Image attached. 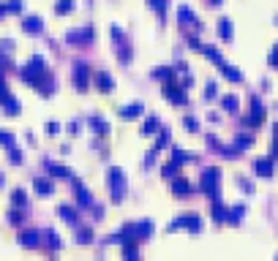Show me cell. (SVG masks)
I'll return each mask as SVG.
<instances>
[{"label":"cell","mask_w":278,"mask_h":261,"mask_svg":"<svg viewBox=\"0 0 278 261\" xmlns=\"http://www.w3.org/2000/svg\"><path fill=\"white\" fill-rule=\"evenodd\" d=\"M196 190H199V193H205V196H210V199L221 196V169L210 166V169L202 172L199 182H196Z\"/></svg>","instance_id":"cell-4"},{"label":"cell","mask_w":278,"mask_h":261,"mask_svg":"<svg viewBox=\"0 0 278 261\" xmlns=\"http://www.w3.org/2000/svg\"><path fill=\"white\" fill-rule=\"evenodd\" d=\"M5 14H8V11H5V3H0V19H3Z\"/></svg>","instance_id":"cell-56"},{"label":"cell","mask_w":278,"mask_h":261,"mask_svg":"<svg viewBox=\"0 0 278 261\" xmlns=\"http://www.w3.org/2000/svg\"><path fill=\"white\" fill-rule=\"evenodd\" d=\"M5 11H8V14H22V11H25V0H8Z\"/></svg>","instance_id":"cell-45"},{"label":"cell","mask_w":278,"mask_h":261,"mask_svg":"<svg viewBox=\"0 0 278 261\" xmlns=\"http://www.w3.org/2000/svg\"><path fill=\"white\" fill-rule=\"evenodd\" d=\"M33 190H36L41 199H49V196L55 193V182L46 179V177H36V179H33Z\"/></svg>","instance_id":"cell-24"},{"label":"cell","mask_w":278,"mask_h":261,"mask_svg":"<svg viewBox=\"0 0 278 261\" xmlns=\"http://www.w3.org/2000/svg\"><path fill=\"white\" fill-rule=\"evenodd\" d=\"M273 133H278V123H276V125H273Z\"/></svg>","instance_id":"cell-58"},{"label":"cell","mask_w":278,"mask_h":261,"mask_svg":"<svg viewBox=\"0 0 278 261\" xmlns=\"http://www.w3.org/2000/svg\"><path fill=\"white\" fill-rule=\"evenodd\" d=\"M254 172L259 174V177H273L276 174V158H257L254 161Z\"/></svg>","instance_id":"cell-21"},{"label":"cell","mask_w":278,"mask_h":261,"mask_svg":"<svg viewBox=\"0 0 278 261\" xmlns=\"http://www.w3.org/2000/svg\"><path fill=\"white\" fill-rule=\"evenodd\" d=\"M202 46H205V44H202L196 36H188V49L191 52H202Z\"/></svg>","instance_id":"cell-49"},{"label":"cell","mask_w":278,"mask_h":261,"mask_svg":"<svg viewBox=\"0 0 278 261\" xmlns=\"http://www.w3.org/2000/svg\"><path fill=\"white\" fill-rule=\"evenodd\" d=\"M177 25H180V27H194L196 33L202 30V22H199V16H196L194 11L188 8V5H180V8H177Z\"/></svg>","instance_id":"cell-16"},{"label":"cell","mask_w":278,"mask_h":261,"mask_svg":"<svg viewBox=\"0 0 278 261\" xmlns=\"http://www.w3.org/2000/svg\"><path fill=\"white\" fill-rule=\"evenodd\" d=\"M118 114H120V120H137V117L144 114V106L139 101H134V103H129V106H123Z\"/></svg>","instance_id":"cell-29"},{"label":"cell","mask_w":278,"mask_h":261,"mask_svg":"<svg viewBox=\"0 0 278 261\" xmlns=\"http://www.w3.org/2000/svg\"><path fill=\"white\" fill-rule=\"evenodd\" d=\"M227 210H229V207L221 201V196L210 199V218H213V223H216V226L227 223Z\"/></svg>","instance_id":"cell-18"},{"label":"cell","mask_w":278,"mask_h":261,"mask_svg":"<svg viewBox=\"0 0 278 261\" xmlns=\"http://www.w3.org/2000/svg\"><path fill=\"white\" fill-rule=\"evenodd\" d=\"M109 36H112V41H115V55H118V60H120V66H131V60H134V49H131V41H129V36H126L120 27H109Z\"/></svg>","instance_id":"cell-5"},{"label":"cell","mask_w":278,"mask_h":261,"mask_svg":"<svg viewBox=\"0 0 278 261\" xmlns=\"http://www.w3.org/2000/svg\"><path fill=\"white\" fill-rule=\"evenodd\" d=\"M107 190H109V201L112 204H123L126 190H129V177L120 166H109L107 172Z\"/></svg>","instance_id":"cell-2"},{"label":"cell","mask_w":278,"mask_h":261,"mask_svg":"<svg viewBox=\"0 0 278 261\" xmlns=\"http://www.w3.org/2000/svg\"><path fill=\"white\" fill-rule=\"evenodd\" d=\"M74 8H77V3H74V0H57V3H55V14L57 16L74 14Z\"/></svg>","instance_id":"cell-35"},{"label":"cell","mask_w":278,"mask_h":261,"mask_svg":"<svg viewBox=\"0 0 278 261\" xmlns=\"http://www.w3.org/2000/svg\"><path fill=\"white\" fill-rule=\"evenodd\" d=\"M243 218H246V204H235L227 210V223L229 226H240Z\"/></svg>","instance_id":"cell-31"},{"label":"cell","mask_w":278,"mask_h":261,"mask_svg":"<svg viewBox=\"0 0 278 261\" xmlns=\"http://www.w3.org/2000/svg\"><path fill=\"white\" fill-rule=\"evenodd\" d=\"M180 229H185L188 234H199V231H202V218L196 215V212H183L177 220H172V223L166 226L169 234H175V231H180Z\"/></svg>","instance_id":"cell-9"},{"label":"cell","mask_w":278,"mask_h":261,"mask_svg":"<svg viewBox=\"0 0 278 261\" xmlns=\"http://www.w3.org/2000/svg\"><path fill=\"white\" fill-rule=\"evenodd\" d=\"M268 60H270V66H273L276 71H278V49H273V52H270V57H268Z\"/></svg>","instance_id":"cell-53"},{"label":"cell","mask_w":278,"mask_h":261,"mask_svg":"<svg viewBox=\"0 0 278 261\" xmlns=\"http://www.w3.org/2000/svg\"><path fill=\"white\" fill-rule=\"evenodd\" d=\"M0 49H3V52H14V41H11V38H3V41H0Z\"/></svg>","instance_id":"cell-52"},{"label":"cell","mask_w":278,"mask_h":261,"mask_svg":"<svg viewBox=\"0 0 278 261\" xmlns=\"http://www.w3.org/2000/svg\"><path fill=\"white\" fill-rule=\"evenodd\" d=\"M8 68H11V52L0 49V71H8Z\"/></svg>","instance_id":"cell-48"},{"label":"cell","mask_w":278,"mask_h":261,"mask_svg":"<svg viewBox=\"0 0 278 261\" xmlns=\"http://www.w3.org/2000/svg\"><path fill=\"white\" fill-rule=\"evenodd\" d=\"M207 147H210V150H216V153L221 155V158H237V155H240V153L235 150V144H232V147H227V144H221L216 136H213V133L207 136Z\"/></svg>","instance_id":"cell-20"},{"label":"cell","mask_w":278,"mask_h":261,"mask_svg":"<svg viewBox=\"0 0 278 261\" xmlns=\"http://www.w3.org/2000/svg\"><path fill=\"white\" fill-rule=\"evenodd\" d=\"M265 117H268V109L262 106V101H259L257 95H251V112L246 114V117H240V125L243 128H262Z\"/></svg>","instance_id":"cell-10"},{"label":"cell","mask_w":278,"mask_h":261,"mask_svg":"<svg viewBox=\"0 0 278 261\" xmlns=\"http://www.w3.org/2000/svg\"><path fill=\"white\" fill-rule=\"evenodd\" d=\"M221 109H227L229 114H235L237 109H240V101H237V95H224V98H221Z\"/></svg>","instance_id":"cell-40"},{"label":"cell","mask_w":278,"mask_h":261,"mask_svg":"<svg viewBox=\"0 0 278 261\" xmlns=\"http://www.w3.org/2000/svg\"><path fill=\"white\" fill-rule=\"evenodd\" d=\"M46 133H49V136H57V133H60V125H57V123H46Z\"/></svg>","instance_id":"cell-51"},{"label":"cell","mask_w":278,"mask_h":261,"mask_svg":"<svg viewBox=\"0 0 278 261\" xmlns=\"http://www.w3.org/2000/svg\"><path fill=\"white\" fill-rule=\"evenodd\" d=\"M93 87L104 95H109V92H115V77L109 71H96L93 74Z\"/></svg>","instance_id":"cell-14"},{"label":"cell","mask_w":278,"mask_h":261,"mask_svg":"<svg viewBox=\"0 0 278 261\" xmlns=\"http://www.w3.org/2000/svg\"><path fill=\"white\" fill-rule=\"evenodd\" d=\"M68 133H79V123H71V125H68Z\"/></svg>","instance_id":"cell-54"},{"label":"cell","mask_w":278,"mask_h":261,"mask_svg":"<svg viewBox=\"0 0 278 261\" xmlns=\"http://www.w3.org/2000/svg\"><path fill=\"white\" fill-rule=\"evenodd\" d=\"M175 174H180V166H177L175 161H169V164L161 166V177H164V179H172Z\"/></svg>","instance_id":"cell-42"},{"label":"cell","mask_w":278,"mask_h":261,"mask_svg":"<svg viewBox=\"0 0 278 261\" xmlns=\"http://www.w3.org/2000/svg\"><path fill=\"white\" fill-rule=\"evenodd\" d=\"M224 0H207V5H213V8H216V5H221Z\"/></svg>","instance_id":"cell-55"},{"label":"cell","mask_w":278,"mask_h":261,"mask_svg":"<svg viewBox=\"0 0 278 261\" xmlns=\"http://www.w3.org/2000/svg\"><path fill=\"white\" fill-rule=\"evenodd\" d=\"M235 182H237V188H240V190H246L248 196L254 193V182H251V179H246V177H240V174H237V179H235Z\"/></svg>","instance_id":"cell-46"},{"label":"cell","mask_w":278,"mask_h":261,"mask_svg":"<svg viewBox=\"0 0 278 261\" xmlns=\"http://www.w3.org/2000/svg\"><path fill=\"white\" fill-rule=\"evenodd\" d=\"M150 79H155V82H169V79H177V71H175V66H161V68H155V71H150Z\"/></svg>","instance_id":"cell-28"},{"label":"cell","mask_w":278,"mask_h":261,"mask_svg":"<svg viewBox=\"0 0 278 261\" xmlns=\"http://www.w3.org/2000/svg\"><path fill=\"white\" fill-rule=\"evenodd\" d=\"M155 231L153 220H139V223H123V229H120V234L126 237V240H134V242H144L150 240Z\"/></svg>","instance_id":"cell-7"},{"label":"cell","mask_w":278,"mask_h":261,"mask_svg":"<svg viewBox=\"0 0 278 261\" xmlns=\"http://www.w3.org/2000/svg\"><path fill=\"white\" fill-rule=\"evenodd\" d=\"M202 55H205L207 60H210L213 66L221 71V77H224V79H229V82H235V85H240V82H243V74L237 71L235 66H229V63L224 60V55L216 49V46H202Z\"/></svg>","instance_id":"cell-3"},{"label":"cell","mask_w":278,"mask_h":261,"mask_svg":"<svg viewBox=\"0 0 278 261\" xmlns=\"http://www.w3.org/2000/svg\"><path fill=\"white\" fill-rule=\"evenodd\" d=\"M147 8L158 16V22H166V11H169V0H147Z\"/></svg>","instance_id":"cell-27"},{"label":"cell","mask_w":278,"mask_h":261,"mask_svg":"<svg viewBox=\"0 0 278 261\" xmlns=\"http://www.w3.org/2000/svg\"><path fill=\"white\" fill-rule=\"evenodd\" d=\"M169 182H172V196H175V199H188V196L194 193V185H191L183 174H175Z\"/></svg>","instance_id":"cell-15"},{"label":"cell","mask_w":278,"mask_h":261,"mask_svg":"<svg viewBox=\"0 0 278 261\" xmlns=\"http://www.w3.org/2000/svg\"><path fill=\"white\" fill-rule=\"evenodd\" d=\"M88 128H90L93 133H96V136H109V131H112L107 120L98 117V114H90V117H88Z\"/></svg>","instance_id":"cell-22"},{"label":"cell","mask_w":278,"mask_h":261,"mask_svg":"<svg viewBox=\"0 0 278 261\" xmlns=\"http://www.w3.org/2000/svg\"><path fill=\"white\" fill-rule=\"evenodd\" d=\"M57 215H60V220L66 226H71V229H77V226H79V215H77V210H74V207L60 204V207H57Z\"/></svg>","instance_id":"cell-25"},{"label":"cell","mask_w":278,"mask_h":261,"mask_svg":"<svg viewBox=\"0 0 278 261\" xmlns=\"http://www.w3.org/2000/svg\"><path fill=\"white\" fill-rule=\"evenodd\" d=\"M16 242H19V248L36 251V248H41V234H38V231H33V229H25V231H19Z\"/></svg>","instance_id":"cell-17"},{"label":"cell","mask_w":278,"mask_h":261,"mask_svg":"<svg viewBox=\"0 0 278 261\" xmlns=\"http://www.w3.org/2000/svg\"><path fill=\"white\" fill-rule=\"evenodd\" d=\"M44 169L49 172L55 179H71V177H74V172L68 169V166H63V164H52V161H44Z\"/></svg>","instance_id":"cell-23"},{"label":"cell","mask_w":278,"mask_h":261,"mask_svg":"<svg viewBox=\"0 0 278 261\" xmlns=\"http://www.w3.org/2000/svg\"><path fill=\"white\" fill-rule=\"evenodd\" d=\"M19 79L27 87H33L38 95H44V98L55 95V77H52V71L46 68L44 55H33L30 60H27V66L19 68Z\"/></svg>","instance_id":"cell-1"},{"label":"cell","mask_w":278,"mask_h":261,"mask_svg":"<svg viewBox=\"0 0 278 261\" xmlns=\"http://www.w3.org/2000/svg\"><path fill=\"white\" fill-rule=\"evenodd\" d=\"M161 95H164L169 103H175V106H188V92H185V87L177 82V79L161 82Z\"/></svg>","instance_id":"cell-8"},{"label":"cell","mask_w":278,"mask_h":261,"mask_svg":"<svg viewBox=\"0 0 278 261\" xmlns=\"http://www.w3.org/2000/svg\"><path fill=\"white\" fill-rule=\"evenodd\" d=\"M71 85H74V90L82 92V95L93 87V71H90V66L85 60L74 63V68H71Z\"/></svg>","instance_id":"cell-6"},{"label":"cell","mask_w":278,"mask_h":261,"mask_svg":"<svg viewBox=\"0 0 278 261\" xmlns=\"http://www.w3.org/2000/svg\"><path fill=\"white\" fill-rule=\"evenodd\" d=\"M3 185H5V177H3V174H0V190H3Z\"/></svg>","instance_id":"cell-57"},{"label":"cell","mask_w":278,"mask_h":261,"mask_svg":"<svg viewBox=\"0 0 278 261\" xmlns=\"http://www.w3.org/2000/svg\"><path fill=\"white\" fill-rule=\"evenodd\" d=\"M248 147H254V136L251 133H237L235 136V150L243 153V150H248Z\"/></svg>","instance_id":"cell-36"},{"label":"cell","mask_w":278,"mask_h":261,"mask_svg":"<svg viewBox=\"0 0 278 261\" xmlns=\"http://www.w3.org/2000/svg\"><path fill=\"white\" fill-rule=\"evenodd\" d=\"M71 190H74V199H77V204L82 207V210H90L96 201H93V193H90V188L82 182L79 177H71Z\"/></svg>","instance_id":"cell-13"},{"label":"cell","mask_w":278,"mask_h":261,"mask_svg":"<svg viewBox=\"0 0 278 261\" xmlns=\"http://www.w3.org/2000/svg\"><path fill=\"white\" fill-rule=\"evenodd\" d=\"M120 251H123V259H139V245L134 240L120 242Z\"/></svg>","instance_id":"cell-34"},{"label":"cell","mask_w":278,"mask_h":261,"mask_svg":"<svg viewBox=\"0 0 278 261\" xmlns=\"http://www.w3.org/2000/svg\"><path fill=\"white\" fill-rule=\"evenodd\" d=\"M77 242L79 245H90L93 242V229L90 226H77Z\"/></svg>","instance_id":"cell-39"},{"label":"cell","mask_w":278,"mask_h":261,"mask_svg":"<svg viewBox=\"0 0 278 261\" xmlns=\"http://www.w3.org/2000/svg\"><path fill=\"white\" fill-rule=\"evenodd\" d=\"M14 144H16L14 133H11V131H5V128H0V147H5V150H8V147H14Z\"/></svg>","instance_id":"cell-43"},{"label":"cell","mask_w":278,"mask_h":261,"mask_svg":"<svg viewBox=\"0 0 278 261\" xmlns=\"http://www.w3.org/2000/svg\"><path fill=\"white\" fill-rule=\"evenodd\" d=\"M216 33L221 41H232V36H235V27H232V19H227V16H221L216 25Z\"/></svg>","instance_id":"cell-30"},{"label":"cell","mask_w":278,"mask_h":261,"mask_svg":"<svg viewBox=\"0 0 278 261\" xmlns=\"http://www.w3.org/2000/svg\"><path fill=\"white\" fill-rule=\"evenodd\" d=\"M183 128L188 133H196V131H199V120H196L194 114H185V117H183Z\"/></svg>","instance_id":"cell-44"},{"label":"cell","mask_w":278,"mask_h":261,"mask_svg":"<svg viewBox=\"0 0 278 261\" xmlns=\"http://www.w3.org/2000/svg\"><path fill=\"white\" fill-rule=\"evenodd\" d=\"M11 207H22V210L27 207V193L22 188H14V190H11Z\"/></svg>","instance_id":"cell-37"},{"label":"cell","mask_w":278,"mask_h":261,"mask_svg":"<svg viewBox=\"0 0 278 261\" xmlns=\"http://www.w3.org/2000/svg\"><path fill=\"white\" fill-rule=\"evenodd\" d=\"M276 49H278V44H276Z\"/></svg>","instance_id":"cell-59"},{"label":"cell","mask_w":278,"mask_h":261,"mask_svg":"<svg viewBox=\"0 0 278 261\" xmlns=\"http://www.w3.org/2000/svg\"><path fill=\"white\" fill-rule=\"evenodd\" d=\"M41 240H44V245L49 248V253H57V251H60V245H63V242H60V237H57L52 229H46V231H44V234H41Z\"/></svg>","instance_id":"cell-33"},{"label":"cell","mask_w":278,"mask_h":261,"mask_svg":"<svg viewBox=\"0 0 278 261\" xmlns=\"http://www.w3.org/2000/svg\"><path fill=\"white\" fill-rule=\"evenodd\" d=\"M8 223L19 229V226L25 223V210H22V207H11L8 210Z\"/></svg>","instance_id":"cell-38"},{"label":"cell","mask_w":278,"mask_h":261,"mask_svg":"<svg viewBox=\"0 0 278 261\" xmlns=\"http://www.w3.org/2000/svg\"><path fill=\"white\" fill-rule=\"evenodd\" d=\"M158 131H161V120L155 117V114H153V117H147V120H144V123H142V128H139V133H142V136H155Z\"/></svg>","instance_id":"cell-32"},{"label":"cell","mask_w":278,"mask_h":261,"mask_svg":"<svg viewBox=\"0 0 278 261\" xmlns=\"http://www.w3.org/2000/svg\"><path fill=\"white\" fill-rule=\"evenodd\" d=\"M0 109H3L8 117H16V114L22 112V103L11 95L8 85H5V79H3V71H0Z\"/></svg>","instance_id":"cell-12"},{"label":"cell","mask_w":278,"mask_h":261,"mask_svg":"<svg viewBox=\"0 0 278 261\" xmlns=\"http://www.w3.org/2000/svg\"><path fill=\"white\" fill-rule=\"evenodd\" d=\"M63 41H66L68 46H77V49H85V46H90L93 41H96V30H93L90 25L77 27V30H68Z\"/></svg>","instance_id":"cell-11"},{"label":"cell","mask_w":278,"mask_h":261,"mask_svg":"<svg viewBox=\"0 0 278 261\" xmlns=\"http://www.w3.org/2000/svg\"><path fill=\"white\" fill-rule=\"evenodd\" d=\"M19 27H22V33H27V36H41L44 33V22L38 19V16H22Z\"/></svg>","instance_id":"cell-19"},{"label":"cell","mask_w":278,"mask_h":261,"mask_svg":"<svg viewBox=\"0 0 278 261\" xmlns=\"http://www.w3.org/2000/svg\"><path fill=\"white\" fill-rule=\"evenodd\" d=\"M172 161H175L177 166L196 164V161H199V155H196V153H188V150H180V147H172Z\"/></svg>","instance_id":"cell-26"},{"label":"cell","mask_w":278,"mask_h":261,"mask_svg":"<svg viewBox=\"0 0 278 261\" xmlns=\"http://www.w3.org/2000/svg\"><path fill=\"white\" fill-rule=\"evenodd\" d=\"M216 95H218V85L216 82H207L205 85V101H213Z\"/></svg>","instance_id":"cell-47"},{"label":"cell","mask_w":278,"mask_h":261,"mask_svg":"<svg viewBox=\"0 0 278 261\" xmlns=\"http://www.w3.org/2000/svg\"><path fill=\"white\" fill-rule=\"evenodd\" d=\"M270 158H278V133H273V142H270Z\"/></svg>","instance_id":"cell-50"},{"label":"cell","mask_w":278,"mask_h":261,"mask_svg":"<svg viewBox=\"0 0 278 261\" xmlns=\"http://www.w3.org/2000/svg\"><path fill=\"white\" fill-rule=\"evenodd\" d=\"M8 164L11 166H22V164H25V153L16 150V144H14V147H8Z\"/></svg>","instance_id":"cell-41"}]
</instances>
